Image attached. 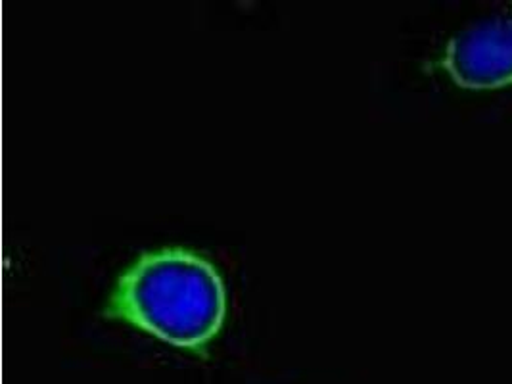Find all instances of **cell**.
<instances>
[{
	"label": "cell",
	"mask_w": 512,
	"mask_h": 384,
	"mask_svg": "<svg viewBox=\"0 0 512 384\" xmlns=\"http://www.w3.org/2000/svg\"><path fill=\"white\" fill-rule=\"evenodd\" d=\"M110 313L167 344L198 350L219 333L227 292L208 260L173 248L144 254L119 279Z\"/></svg>",
	"instance_id": "obj_1"
},
{
	"label": "cell",
	"mask_w": 512,
	"mask_h": 384,
	"mask_svg": "<svg viewBox=\"0 0 512 384\" xmlns=\"http://www.w3.org/2000/svg\"><path fill=\"white\" fill-rule=\"evenodd\" d=\"M445 72L465 89H501L512 83V12H501L455 33L442 58Z\"/></svg>",
	"instance_id": "obj_2"
}]
</instances>
